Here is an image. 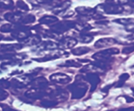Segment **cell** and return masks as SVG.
<instances>
[{"mask_svg": "<svg viewBox=\"0 0 134 111\" xmlns=\"http://www.w3.org/2000/svg\"><path fill=\"white\" fill-rule=\"evenodd\" d=\"M8 97V94L3 90L0 88V101H3L6 99Z\"/></svg>", "mask_w": 134, "mask_h": 111, "instance_id": "6", "label": "cell"}, {"mask_svg": "<svg viewBox=\"0 0 134 111\" xmlns=\"http://www.w3.org/2000/svg\"><path fill=\"white\" fill-rule=\"evenodd\" d=\"M87 78L88 79V80L90 81V84H91L92 85V88L90 91H94L96 89V87L97 84L99 82V78L98 77V76L95 75V74H90L87 76Z\"/></svg>", "mask_w": 134, "mask_h": 111, "instance_id": "2", "label": "cell"}, {"mask_svg": "<svg viewBox=\"0 0 134 111\" xmlns=\"http://www.w3.org/2000/svg\"><path fill=\"white\" fill-rule=\"evenodd\" d=\"M1 39H2V36H1V35H0V40H1Z\"/></svg>", "mask_w": 134, "mask_h": 111, "instance_id": "12", "label": "cell"}, {"mask_svg": "<svg viewBox=\"0 0 134 111\" xmlns=\"http://www.w3.org/2000/svg\"><path fill=\"white\" fill-rule=\"evenodd\" d=\"M118 111H134V107H130V108H120Z\"/></svg>", "mask_w": 134, "mask_h": 111, "instance_id": "9", "label": "cell"}, {"mask_svg": "<svg viewBox=\"0 0 134 111\" xmlns=\"http://www.w3.org/2000/svg\"><path fill=\"white\" fill-rule=\"evenodd\" d=\"M69 89L73 91V95H72V98L73 99H80V98L82 97L84 95L86 94V90L87 87L86 86H83V84H78V85L75 86L74 84L73 86H69Z\"/></svg>", "mask_w": 134, "mask_h": 111, "instance_id": "1", "label": "cell"}, {"mask_svg": "<svg viewBox=\"0 0 134 111\" xmlns=\"http://www.w3.org/2000/svg\"><path fill=\"white\" fill-rule=\"evenodd\" d=\"M41 104L44 107H52V106H54L55 104H56V102L54 101H44L41 103Z\"/></svg>", "mask_w": 134, "mask_h": 111, "instance_id": "5", "label": "cell"}, {"mask_svg": "<svg viewBox=\"0 0 134 111\" xmlns=\"http://www.w3.org/2000/svg\"><path fill=\"white\" fill-rule=\"evenodd\" d=\"M0 105H1V107H2L3 111H16L12 109V108H10V107H9L7 105H5V104H0Z\"/></svg>", "mask_w": 134, "mask_h": 111, "instance_id": "8", "label": "cell"}, {"mask_svg": "<svg viewBox=\"0 0 134 111\" xmlns=\"http://www.w3.org/2000/svg\"><path fill=\"white\" fill-rule=\"evenodd\" d=\"M133 7H134V6H133Z\"/></svg>", "mask_w": 134, "mask_h": 111, "instance_id": "14", "label": "cell"}, {"mask_svg": "<svg viewBox=\"0 0 134 111\" xmlns=\"http://www.w3.org/2000/svg\"><path fill=\"white\" fill-rule=\"evenodd\" d=\"M130 1H133V2H134V0H130Z\"/></svg>", "mask_w": 134, "mask_h": 111, "instance_id": "13", "label": "cell"}, {"mask_svg": "<svg viewBox=\"0 0 134 111\" xmlns=\"http://www.w3.org/2000/svg\"><path fill=\"white\" fill-rule=\"evenodd\" d=\"M9 83L7 81H0V88L1 87H5V88H7L9 86Z\"/></svg>", "mask_w": 134, "mask_h": 111, "instance_id": "7", "label": "cell"}, {"mask_svg": "<svg viewBox=\"0 0 134 111\" xmlns=\"http://www.w3.org/2000/svg\"><path fill=\"white\" fill-rule=\"evenodd\" d=\"M130 78V75L128 74V73H124V74H122L120 77V80H119V84L117 85V87H120L121 86H123L124 83L125 82V81L126 80H128V78Z\"/></svg>", "mask_w": 134, "mask_h": 111, "instance_id": "3", "label": "cell"}, {"mask_svg": "<svg viewBox=\"0 0 134 111\" xmlns=\"http://www.w3.org/2000/svg\"><path fill=\"white\" fill-rule=\"evenodd\" d=\"M134 51V43L133 44H131L130 46H128L125 47V48L123 49V53L124 54H130L131 52H133Z\"/></svg>", "mask_w": 134, "mask_h": 111, "instance_id": "4", "label": "cell"}, {"mask_svg": "<svg viewBox=\"0 0 134 111\" xmlns=\"http://www.w3.org/2000/svg\"><path fill=\"white\" fill-rule=\"evenodd\" d=\"M125 98L126 99L127 103H132V102L134 101V98L133 97H129V96H126Z\"/></svg>", "mask_w": 134, "mask_h": 111, "instance_id": "10", "label": "cell"}, {"mask_svg": "<svg viewBox=\"0 0 134 111\" xmlns=\"http://www.w3.org/2000/svg\"><path fill=\"white\" fill-rule=\"evenodd\" d=\"M132 90L133 91V94H134V88H133V87H132Z\"/></svg>", "mask_w": 134, "mask_h": 111, "instance_id": "11", "label": "cell"}]
</instances>
